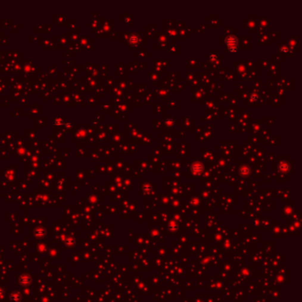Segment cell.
I'll return each mask as SVG.
<instances>
[{
	"label": "cell",
	"instance_id": "1",
	"mask_svg": "<svg viewBox=\"0 0 302 302\" xmlns=\"http://www.w3.org/2000/svg\"><path fill=\"white\" fill-rule=\"evenodd\" d=\"M225 42H226V44H227V45L229 46V48H230V52H236V48L234 46H235L236 44V43H237V39H236V36H234V35H230V36H228V37L226 38Z\"/></svg>",
	"mask_w": 302,
	"mask_h": 302
}]
</instances>
